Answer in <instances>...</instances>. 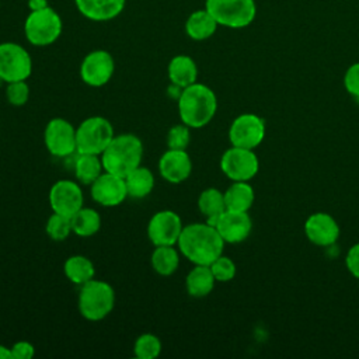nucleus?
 <instances>
[{"mask_svg":"<svg viewBox=\"0 0 359 359\" xmlns=\"http://www.w3.org/2000/svg\"><path fill=\"white\" fill-rule=\"evenodd\" d=\"M181 254L195 265H210L222 255L224 241L215 226L191 223L184 226L178 243Z\"/></svg>","mask_w":359,"mask_h":359,"instance_id":"obj_1","label":"nucleus"},{"mask_svg":"<svg viewBox=\"0 0 359 359\" xmlns=\"http://www.w3.org/2000/svg\"><path fill=\"white\" fill-rule=\"evenodd\" d=\"M217 100L212 88L194 83L182 88L178 97V112L181 122L189 128H203L215 116Z\"/></svg>","mask_w":359,"mask_h":359,"instance_id":"obj_2","label":"nucleus"},{"mask_svg":"<svg viewBox=\"0 0 359 359\" xmlns=\"http://www.w3.org/2000/svg\"><path fill=\"white\" fill-rule=\"evenodd\" d=\"M143 157V143L133 133L114 136L111 143L101 154V161L107 172L126 177L132 170L140 165Z\"/></svg>","mask_w":359,"mask_h":359,"instance_id":"obj_3","label":"nucleus"},{"mask_svg":"<svg viewBox=\"0 0 359 359\" xmlns=\"http://www.w3.org/2000/svg\"><path fill=\"white\" fill-rule=\"evenodd\" d=\"M115 292L112 286L104 280L91 279L81 285L79 293V311L88 321H100L105 318L114 309Z\"/></svg>","mask_w":359,"mask_h":359,"instance_id":"obj_4","label":"nucleus"},{"mask_svg":"<svg viewBox=\"0 0 359 359\" xmlns=\"http://www.w3.org/2000/svg\"><path fill=\"white\" fill-rule=\"evenodd\" d=\"M114 136V128L107 118L90 116L76 128L77 153L101 156Z\"/></svg>","mask_w":359,"mask_h":359,"instance_id":"obj_5","label":"nucleus"},{"mask_svg":"<svg viewBox=\"0 0 359 359\" xmlns=\"http://www.w3.org/2000/svg\"><path fill=\"white\" fill-rule=\"evenodd\" d=\"M62 18L50 7L31 11L24 22L25 38L34 46H48L62 34Z\"/></svg>","mask_w":359,"mask_h":359,"instance_id":"obj_6","label":"nucleus"},{"mask_svg":"<svg viewBox=\"0 0 359 359\" xmlns=\"http://www.w3.org/2000/svg\"><path fill=\"white\" fill-rule=\"evenodd\" d=\"M205 8L219 25L229 28H244L254 21L257 14L254 0H206Z\"/></svg>","mask_w":359,"mask_h":359,"instance_id":"obj_7","label":"nucleus"},{"mask_svg":"<svg viewBox=\"0 0 359 359\" xmlns=\"http://www.w3.org/2000/svg\"><path fill=\"white\" fill-rule=\"evenodd\" d=\"M32 72V60L25 48L14 42L0 43V80L6 83L27 80Z\"/></svg>","mask_w":359,"mask_h":359,"instance_id":"obj_8","label":"nucleus"},{"mask_svg":"<svg viewBox=\"0 0 359 359\" xmlns=\"http://www.w3.org/2000/svg\"><path fill=\"white\" fill-rule=\"evenodd\" d=\"M220 168L233 181H248L258 172L259 163L251 149L233 146L223 153Z\"/></svg>","mask_w":359,"mask_h":359,"instance_id":"obj_9","label":"nucleus"},{"mask_svg":"<svg viewBox=\"0 0 359 359\" xmlns=\"http://www.w3.org/2000/svg\"><path fill=\"white\" fill-rule=\"evenodd\" d=\"M43 142L52 156L67 157L77 151L76 128L63 118H53L45 126Z\"/></svg>","mask_w":359,"mask_h":359,"instance_id":"obj_10","label":"nucleus"},{"mask_svg":"<svg viewBox=\"0 0 359 359\" xmlns=\"http://www.w3.org/2000/svg\"><path fill=\"white\" fill-rule=\"evenodd\" d=\"M265 136V122L255 114L238 115L230 125L229 139L236 147L255 149Z\"/></svg>","mask_w":359,"mask_h":359,"instance_id":"obj_11","label":"nucleus"},{"mask_svg":"<svg viewBox=\"0 0 359 359\" xmlns=\"http://www.w3.org/2000/svg\"><path fill=\"white\" fill-rule=\"evenodd\" d=\"M184 226L174 210L156 212L147 224V237L154 245H175Z\"/></svg>","mask_w":359,"mask_h":359,"instance_id":"obj_12","label":"nucleus"},{"mask_svg":"<svg viewBox=\"0 0 359 359\" xmlns=\"http://www.w3.org/2000/svg\"><path fill=\"white\" fill-rule=\"evenodd\" d=\"M115 70V62L109 52L98 49L90 52L80 65L81 80L91 87L107 84Z\"/></svg>","mask_w":359,"mask_h":359,"instance_id":"obj_13","label":"nucleus"},{"mask_svg":"<svg viewBox=\"0 0 359 359\" xmlns=\"http://www.w3.org/2000/svg\"><path fill=\"white\" fill-rule=\"evenodd\" d=\"M83 191L74 181L59 180L50 187L49 205L55 213L72 217L83 208Z\"/></svg>","mask_w":359,"mask_h":359,"instance_id":"obj_14","label":"nucleus"},{"mask_svg":"<svg viewBox=\"0 0 359 359\" xmlns=\"http://www.w3.org/2000/svg\"><path fill=\"white\" fill-rule=\"evenodd\" d=\"M91 198L101 206L112 208L121 205L126 196V182L123 177L115 175L112 172L101 174L93 184H91Z\"/></svg>","mask_w":359,"mask_h":359,"instance_id":"obj_15","label":"nucleus"},{"mask_svg":"<svg viewBox=\"0 0 359 359\" xmlns=\"http://www.w3.org/2000/svg\"><path fill=\"white\" fill-rule=\"evenodd\" d=\"M216 230L224 243H241L244 241L252 229L251 217L247 212H236L226 209L215 223Z\"/></svg>","mask_w":359,"mask_h":359,"instance_id":"obj_16","label":"nucleus"},{"mask_svg":"<svg viewBox=\"0 0 359 359\" xmlns=\"http://www.w3.org/2000/svg\"><path fill=\"white\" fill-rule=\"evenodd\" d=\"M160 175L170 184H181L191 175L192 161L187 150L168 149L158 160Z\"/></svg>","mask_w":359,"mask_h":359,"instance_id":"obj_17","label":"nucleus"},{"mask_svg":"<svg viewBox=\"0 0 359 359\" xmlns=\"http://www.w3.org/2000/svg\"><path fill=\"white\" fill-rule=\"evenodd\" d=\"M304 233L307 238L321 247L332 245L339 237V226L328 213H314L304 223Z\"/></svg>","mask_w":359,"mask_h":359,"instance_id":"obj_18","label":"nucleus"},{"mask_svg":"<svg viewBox=\"0 0 359 359\" xmlns=\"http://www.w3.org/2000/svg\"><path fill=\"white\" fill-rule=\"evenodd\" d=\"M77 10L91 21H109L118 17L126 0H74Z\"/></svg>","mask_w":359,"mask_h":359,"instance_id":"obj_19","label":"nucleus"},{"mask_svg":"<svg viewBox=\"0 0 359 359\" xmlns=\"http://www.w3.org/2000/svg\"><path fill=\"white\" fill-rule=\"evenodd\" d=\"M198 67L195 60L187 55L174 56L168 63V79L171 84L185 88L196 83Z\"/></svg>","mask_w":359,"mask_h":359,"instance_id":"obj_20","label":"nucleus"},{"mask_svg":"<svg viewBox=\"0 0 359 359\" xmlns=\"http://www.w3.org/2000/svg\"><path fill=\"white\" fill-rule=\"evenodd\" d=\"M216 20L212 17V14L205 10H196L189 14L185 22V31L188 36L194 41H205L210 38L217 28Z\"/></svg>","mask_w":359,"mask_h":359,"instance_id":"obj_21","label":"nucleus"},{"mask_svg":"<svg viewBox=\"0 0 359 359\" xmlns=\"http://www.w3.org/2000/svg\"><path fill=\"white\" fill-rule=\"evenodd\" d=\"M215 282L216 279L209 265H195L187 275L185 287L189 296L205 297L213 290Z\"/></svg>","mask_w":359,"mask_h":359,"instance_id":"obj_22","label":"nucleus"},{"mask_svg":"<svg viewBox=\"0 0 359 359\" xmlns=\"http://www.w3.org/2000/svg\"><path fill=\"white\" fill-rule=\"evenodd\" d=\"M254 189L247 181H233L224 192L226 209L236 212H247L254 202Z\"/></svg>","mask_w":359,"mask_h":359,"instance_id":"obj_23","label":"nucleus"},{"mask_svg":"<svg viewBox=\"0 0 359 359\" xmlns=\"http://www.w3.org/2000/svg\"><path fill=\"white\" fill-rule=\"evenodd\" d=\"M125 182H126L128 196L140 199L147 196L153 191L154 175L149 168L139 165L125 177Z\"/></svg>","mask_w":359,"mask_h":359,"instance_id":"obj_24","label":"nucleus"},{"mask_svg":"<svg viewBox=\"0 0 359 359\" xmlns=\"http://www.w3.org/2000/svg\"><path fill=\"white\" fill-rule=\"evenodd\" d=\"M198 208L206 217V223L215 226L217 217L226 210L224 194L216 188H206L198 198Z\"/></svg>","mask_w":359,"mask_h":359,"instance_id":"obj_25","label":"nucleus"},{"mask_svg":"<svg viewBox=\"0 0 359 359\" xmlns=\"http://www.w3.org/2000/svg\"><path fill=\"white\" fill-rule=\"evenodd\" d=\"M65 275L74 285H84L94 279L95 268L94 264L84 255H72L65 261Z\"/></svg>","mask_w":359,"mask_h":359,"instance_id":"obj_26","label":"nucleus"},{"mask_svg":"<svg viewBox=\"0 0 359 359\" xmlns=\"http://www.w3.org/2000/svg\"><path fill=\"white\" fill-rule=\"evenodd\" d=\"M153 269L161 276L172 275L180 265V255L174 245H156L150 258Z\"/></svg>","mask_w":359,"mask_h":359,"instance_id":"obj_27","label":"nucleus"},{"mask_svg":"<svg viewBox=\"0 0 359 359\" xmlns=\"http://www.w3.org/2000/svg\"><path fill=\"white\" fill-rule=\"evenodd\" d=\"M72 230L79 237H91L101 227V217L97 210L91 208H81L72 217Z\"/></svg>","mask_w":359,"mask_h":359,"instance_id":"obj_28","label":"nucleus"},{"mask_svg":"<svg viewBox=\"0 0 359 359\" xmlns=\"http://www.w3.org/2000/svg\"><path fill=\"white\" fill-rule=\"evenodd\" d=\"M102 168L101 156L97 154H79L74 163L76 178L84 185H91L101 175Z\"/></svg>","mask_w":359,"mask_h":359,"instance_id":"obj_29","label":"nucleus"},{"mask_svg":"<svg viewBox=\"0 0 359 359\" xmlns=\"http://www.w3.org/2000/svg\"><path fill=\"white\" fill-rule=\"evenodd\" d=\"M161 352V341L157 335L146 332L137 337L133 345V353L137 359H154Z\"/></svg>","mask_w":359,"mask_h":359,"instance_id":"obj_30","label":"nucleus"},{"mask_svg":"<svg viewBox=\"0 0 359 359\" xmlns=\"http://www.w3.org/2000/svg\"><path fill=\"white\" fill-rule=\"evenodd\" d=\"M46 234L55 240V241H63L66 240L72 230V220L67 216L59 215V213H52L46 222Z\"/></svg>","mask_w":359,"mask_h":359,"instance_id":"obj_31","label":"nucleus"},{"mask_svg":"<svg viewBox=\"0 0 359 359\" xmlns=\"http://www.w3.org/2000/svg\"><path fill=\"white\" fill-rule=\"evenodd\" d=\"M213 276L219 282H229L236 276V264L223 254L217 257L210 265H209Z\"/></svg>","mask_w":359,"mask_h":359,"instance_id":"obj_32","label":"nucleus"},{"mask_svg":"<svg viewBox=\"0 0 359 359\" xmlns=\"http://www.w3.org/2000/svg\"><path fill=\"white\" fill-rule=\"evenodd\" d=\"M6 97H7V101L14 107L25 105L29 98V87H28L27 81L20 80V81L7 83Z\"/></svg>","mask_w":359,"mask_h":359,"instance_id":"obj_33","label":"nucleus"},{"mask_svg":"<svg viewBox=\"0 0 359 359\" xmlns=\"http://www.w3.org/2000/svg\"><path fill=\"white\" fill-rule=\"evenodd\" d=\"M191 140L189 126L185 123L172 126L167 133V146L174 150H187Z\"/></svg>","mask_w":359,"mask_h":359,"instance_id":"obj_34","label":"nucleus"},{"mask_svg":"<svg viewBox=\"0 0 359 359\" xmlns=\"http://www.w3.org/2000/svg\"><path fill=\"white\" fill-rule=\"evenodd\" d=\"M345 90L355 98L359 100V62L348 67L344 76Z\"/></svg>","mask_w":359,"mask_h":359,"instance_id":"obj_35","label":"nucleus"},{"mask_svg":"<svg viewBox=\"0 0 359 359\" xmlns=\"http://www.w3.org/2000/svg\"><path fill=\"white\" fill-rule=\"evenodd\" d=\"M11 359H31L35 353V348L28 341H18L11 348Z\"/></svg>","mask_w":359,"mask_h":359,"instance_id":"obj_36","label":"nucleus"},{"mask_svg":"<svg viewBox=\"0 0 359 359\" xmlns=\"http://www.w3.org/2000/svg\"><path fill=\"white\" fill-rule=\"evenodd\" d=\"M345 264H346L348 271H349L355 278L359 279V243L353 244V245L349 248V251H348V254H346V257H345Z\"/></svg>","mask_w":359,"mask_h":359,"instance_id":"obj_37","label":"nucleus"},{"mask_svg":"<svg viewBox=\"0 0 359 359\" xmlns=\"http://www.w3.org/2000/svg\"><path fill=\"white\" fill-rule=\"evenodd\" d=\"M28 7L31 11H35V10H42L45 7H49V6H48V0H28Z\"/></svg>","mask_w":359,"mask_h":359,"instance_id":"obj_38","label":"nucleus"},{"mask_svg":"<svg viewBox=\"0 0 359 359\" xmlns=\"http://www.w3.org/2000/svg\"><path fill=\"white\" fill-rule=\"evenodd\" d=\"M0 359H11V352L10 348L4 346L0 344Z\"/></svg>","mask_w":359,"mask_h":359,"instance_id":"obj_39","label":"nucleus"}]
</instances>
